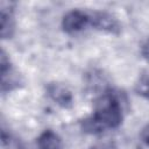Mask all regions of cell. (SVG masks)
I'll return each mask as SVG.
<instances>
[{
	"mask_svg": "<svg viewBox=\"0 0 149 149\" xmlns=\"http://www.w3.org/2000/svg\"><path fill=\"white\" fill-rule=\"evenodd\" d=\"M91 149H116V147L113 142H102V143L95 144Z\"/></svg>",
	"mask_w": 149,
	"mask_h": 149,
	"instance_id": "8fae6325",
	"label": "cell"
},
{
	"mask_svg": "<svg viewBox=\"0 0 149 149\" xmlns=\"http://www.w3.org/2000/svg\"><path fill=\"white\" fill-rule=\"evenodd\" d=\"M0 77H1V93L6 94L19 88L23 81L21 76L13 68L9 56L2 49L0 54Z\"/></svg>",
	"mask_w": 149,
	"mask_h": 149,
	"instance_id": "7a4b0ae2",
	"label": "cell"
},
{
	"mask_svg": "<svg viewBox=\"0 0 149 149\" xmlns=\"http://www.w3.org/2000/svg\"><path fill=\"white\" fill-rule=\"evenodd\" d=\"M123 120V111L119 95L113 88H107L94 100V111L80 121L85 134L99 135L107 129L118 128Z\"/></svg>",
	"mask_w": 149,
	"mask_h": 149,
	"instance_id": "6da1fadb",
	"label": "cell"
},
{
	"mask_svg": "<svg viewBox=\"0 0 149 149\" xmlns=\"http://www.w3.org/2000/svg\"><path fill=\"white\" fill-rule=\"evenodd\" d=\"M90 14V26L99 31L111 35H119L122 30L120 21L111 13L105 10H93Z\"/></svg>",
	"mask_w": 149,
	"mask_h": 149,
	"instance_id": "3957f363",
	"label": "cell"
},
{
	"mask_svg": "<svg viewBox=\"0 0 149 149\" xmlns=\"http://www.w3.org/2000/svg\"><path fill=\"white\" fill-rule=\"evenodd\" d=\"M140 137H141L142 142H143L146 146L149 147V123L146 125V126L142 128V130H141V133H140Z\"/></svg>",
	"mask_w": 149,
	"mask_h": 149,
	"instance_id": "30bf717a",
	"label": "cell"
},
{
	"mask_svg": "<svg viewBox=\"0 0 149 149\" xmlns=\"http://www.w3.org/2000/svg\"><path fill=\"white\" fill-rule=\"evenodd\" d=\"M134 91L141 98L149 100V72L143 73L139 77L134 85Z\"/></svg>",
	"mask_w": 149,
	"mask_h": 149,
	"instance_id": "ba28073f",
	"label": "cell"
},
{
	"mask_svg": "<svg viewBox=\"0 0 149 149\" xmlns=\"http://www.w3.org/2000/svg\"><path fill=\"white\" fill-rule=\"evenodd\" d=\"M45 95L57 106L62 108H71L73 106V94L70 88L58 81H50L45 85Z\"/></svg>",
	"mask_w": 149,
	"mask_h": 149,
	"instance_id": "5b68a950",
	"label": "cell"
},
{
	"mask_svg": "<svg viewBox=\"0 0 149 149\" xmlns=\"http://www.w3.org/2000/svg\"><path fill=\"white\" fill-rule=\"evenodd\" d=\"M140 52H141V56L143 57V59L149 63V37L141 44Z\"/></svg>",
	"mask_w": 149,
	"mask_h": 149,
	"instance_id": "9c48e42d",
	"label": "cell"
},
{
	"mask_svg": "<svg viewBox=\"0 0 149 149\" xmlns=\"http://www.w3.org/2000/svg\"><path fill=\"white\" fill-rule=\"evenodd\" d=\"M15 2L1 1L0 3V21H1V37L9 40L15 33Z\"/></svg>",
	"mask_w": 149,
	"mask_h": 149,
	"instance_id": "8992f818",
	"label": "cell"
},
{
	"mask_svg": "<svg viewBox=\"0 0 149 149\" xmlns=\"http://www.w3.org/2000/svg\"><path fill=\"white\" fill-rule=\"evenodd\" d=\"M90 24V14L80 9H71L66 12L61 21L62 30L69 35L84 30Z\"/></svg>",
	"mask_w": 149,
	"mask_h": 149,
	"instance_id": "277c9868",
	"label": "cell"
},
{
	"mask_svg": "<svg viewBox=\"0 0 149 149\" xmlns=\"http://www.w3.org/2000/svg\"><path fill=\"white\" fill-rule=\"evenodd\" d=\"M37 149H61L63 146L61 136L52 129H44L36 139Z\"/></svg>",
	"mask_w": 149,
	"mask_h": 149,
	"instance_id": "52a82bcc",
	"label": "cell"
}]
</instances>
